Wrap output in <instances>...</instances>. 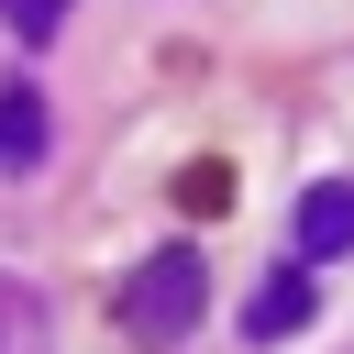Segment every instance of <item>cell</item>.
Wrapping results in <instances>:
<instances>
[{"label":"cell","mask_w":354,"mask_h":354,"mask_svg":"<svg viewBox=\"0 0 354 354\" xmlns=\"http://www.w3.org/2000/svg\"><path fill=\"white\" fill-rule=\"evenodd\" d=\"M199 299H210V254L199 243H155L122 277V332L133 343H177V332H199Z\"/></svg>","instance_id":"cell-1"},{"label":"cell","mask_w":354,"mask_h":354,"mask_svg":"<svg viewBox=\"0 0 354 354\" xmlns=\"http://www.w3.org/2000/svg\"><path fill=\"white\" fill-rule=\"evenodd\" d=\"M310 310H321V288H310V277L288 266V277H266V288L243 299V332H254V343H277V332H299Z\"/></svg>","instance_id":"cell-2"},{"label":"cell","mask_w":354,"mask_h":354,"mask_svg":"<svg viewBox=\"0 0 354 354\" xmlns=\"http://www.w3.org/2000/svg\"><path fill=\"white\" fill-rule=\"evenodd\" d=\"M299 254H354V188L343 177L299 199Z\"/></svg>","instance_id":"cell-3"},{"label":"cell","mask_w":354,"mask_h":354,"mask_svg":"<svg viewBox=\"0 0 354 354\" xmlns=\"http://www.w3.org/2000/svg\"><path fill=\"white\" fill-rule=\"evenodd\" d=\"M33 155H44V100H33V88H22V77H11V88H0V166H11V177H22V166H33Z\"/></svg>","instance_id":"cell-4"},{"label":"cell","mask_w":354,"mask_h":354,"mask_svg":"<svg viewBox=\"0 0 354 354\" xmlns=\"http://www.w3.org/2000/svg\"><path fill=\"white\" fill-rule=\"evenodd\" d=\"M0 22H11L22 44H55V22H66V0H0Z\"/></svg>","instance_id":"cell-5"},{"label":"cell","mask_w":354,"mask_h":354,"mask_svg":"<svg viewBox=\"0 0 354 354\" xmlns=\"http://www.w3.org/2000/svg\"><path fill=\"white\" fill-rule=\"evenodd\" d=\"M177 199H188V210H221V199H232V177H221V166H188V177H177Z\"/></svg>","instance_id":"cell-6"}]
</instances>
